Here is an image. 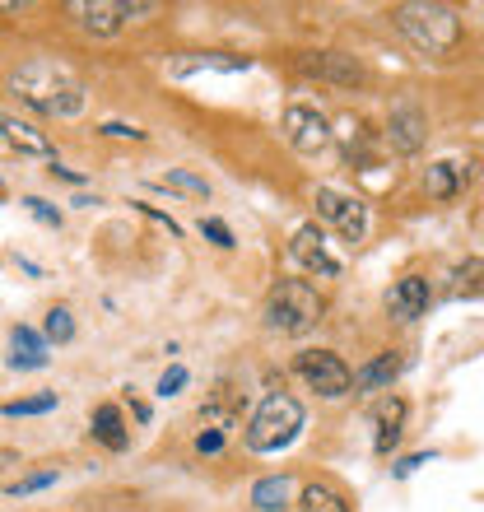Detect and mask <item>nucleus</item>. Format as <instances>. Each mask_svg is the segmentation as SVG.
Masks as SVG:
<instances>
[{
	"label": "nucleus",
	"instance_id": "19",
	"mask_svg": "<svg viewBox=\"0 0 484 512\" xmlns=\"http://www.w3.org/2000/svg\"><path fill=\"white\" fill-rule=\"evenodd\" d=\"M401 419H405V401H396V396L377 410V452H382V457H387L391 447H396V438H401Z\"/></svg>",
	"mask_w": 484,
	"mask_h": 512
},
{
	"label": "nucleus",
	"instance_id": "29",
	"mask_svg": "<svg viewBox=\"0 0 484 512\" xmlns=\"http://www.w3.org/2000/svg\"><path fill=\"white\" fill-rule=\"evenodd\" d=\"M56 480V471H42V475H28L24 485H10V499H19V494H33V489H47Z\"/></svg>",
	"mask_w": 484,
	"mask_h": 512
},
{
	"label": "nucleus",
	"instance_id": "7",
	"mask_svg": "<svg viewBox=\"0 0 484 512\" xmlns=\"http://www.w3.org/2000/svg\"><path fill=\"white\" fill-rule=\"evenodd\" d=\"M317 215L326 224H336V233L345 243H363V233H368V205L350 191H336V187H317Z\"/></svg>",
	"mask_w": 484,
	"mask_h": 512
},
{
	"label": "nucleus",
	"instance_id": "22",
	"mask_svg": "<svg viewBox=\"0 0 484 512\" xmlns=\"http://www.w3.org/2000/svg\"><path fill=\"white\" fill-rule=\"evenodd\" d=\"M452 294H484V261H466L452 270Z\"/></svg>",
	"mask_w": 484,
	"mask_h": 512
},
{
	"label": "nucleus",
	"instance_id": "26",
	"mask_svg": "<svg viewBox=\"0 0 484 512\" xmlns=\"http://www.w3.org/2000/svg\"><path fill=\"white\" fill-rule=\"evenodd\" d=\"M24 210H28L33 219H42V224H52V229H61V210H56V205H47L42 196H24Z\"/></svg>",
	"mask_w": 484,
	"mask_h": 512
},
{
	"label": "nucleus",
	"instance_id": "14",
	"mask_svg": "<svg viewBox=\"0 0 484 512\" xmlns=\"http://www.w3.org/2000/svg\"><path fill=\"white\" fill-rule=\"evenodd\" d=\"M10 368H47V340L33 326L10 331Z\"/></svg>",
	"mask_w": 484,
	"mask_h": 512
},
{
	"label": "nucleus",
	"instance_id": "17",
	"mask_svg": "<svg viewBox=\"0 0 484 512\" xmlns=\"http://www.w3.org/2000/svg\"><path fill=\"white\" fill-rule=\"evenodd\" d=\"M401 373V354H377L373 364H363L354 373V391H387Z\"/></svg>",
	"mask_w": 484,
	"mask_h": 512
},
{
	"label": "nucleus",
	"instance_id": "20",
	"mask_svg": "<svg viewBox=\"0 0 484 512\" xmlns=\"http://www.w3.org/2000/svg\"><path fill=\"white\" fill-rule=\"evenodd\" d=\"M289 489H294V480H289V475H266V480L252 489V503L261 512H280L284 503H289Z\"/></svg>",
	"mask_w": 484,
	"mask_h": 512
},
{
	"label": "nucleus",
	"instance_id": "28",
	"mask_svg": "<svg viewBox=\"0 0 484 512\" xmlns=\"http://www.w3.org/2000/svg\"><path fill=\"white\" fill-rule=\"evenodd\" d=\"M182 387H187V368H168L159 378V396H177Z\"/></svg>",
	"mask_w": 484,
	"mask_h": 512
},
{
	"label": "nucleus",
	"instance_id": "21",
	"mask_svg": "<svg viewBox=\"0 0 484 512\" xmlns=\"http://www.w3.org/2000/svg\"><path fill=\"white\" fill-rule=\"evenodd\" d=\"M303 512H350V503L340 499L331 485H303Z\"/></svg>",
	"mask_w": 484,
	"mask_h": 512
},
{
	"label": "nucleus",
	"instance_id": "6",
	"mask_svg": "<svg viewBox=\"0 0 484 512\" xmlns=\"http://www.w3.org/2000/svg\"><path fill=\"white\" fill-rule=\"evenodd\" d=\"M294 368H298V378L308 382L317 396H326V401H336V396H345V391L354 387L350 364H345L340 354H331V350H303Z\"/></svg>",
	"mask_w": 484,
	"mask_h": 512
},
{
	"label": "nucleus",
	"instance_id": "4",
	"mask_svg": "<svg viewBox=\"0 0 484 512\" xmlns=\"http://www.w3.org/2000/svg\"><path fill=\"white\" fill-rule=\"evenodd\" d=\"M298 429H303V405L289 396V391H270L266 401L256 405V415L247 419V447L252 452H280V447H289L298 438Z\"/></svg>",
	"mask_w": 484,
	"mask_h": 512
},
{
	"label": "nucleus",
	"instance_id": "15",
	"mask_svg": "<svg viewBox=\"0 0 484 512\" xmlns=\"http://www.w3.org/2000/svg\"><path fill=\"white\" fill-rule=\"evenodd\" d=\"M89 433H94V438L108 447V452H126V443H131V433H126V419H121L117 405H98L94 419H89Z\"/></svg>",
	"mask_w": 484,
	"mask_h": 512
},
{
	"label": "nucleus",
	"instance_id": "5",
	"mask_svg": "<svg viewBox=\"0 0 484 512\" xmlns=\"http://www.w3.org/2000/svg\"><path fill=\"white\" fill-rule=\"evenodd\" d=\"M159 5L154 0H75L70 14L80 19L84 33H98V38H112L126 19H140V14H154Z\"/></svg>",
	"mask_w": 484,
	"mask_h": 512
},
{
	"label": "nucleus",
	"instance_id": "18",
	"mask_svg": "<svg viewBox=\"0 0 484 512\" xmlns=\"http://www.w3.org/2000/svg\"><path fill=\"white\" fill-rule=\"evenodd\" d=\"M247 56H224V52H205V56H177L173 75H191V70H247Z\"/></svg>",
	"mask_w": 484,
	"mask_h": 512
},
{
	"label": "nucleus",
	"instance_id": "8",
	"mask_svg": "<svg viewBox=\"0 0 484 512\" xmlns=\"http://www.w3.org/2000/svg\"><path fill=\"white\" fill-rule=\"evenodd\" d=\"M289 252H294L298 266L308 270V275H317V280H336L340 270H345V266H340V256L326 247V233L317 229V224H303V229L294 233Z\"/></svg>",
	"mask_w": 484,
	"mask_h": 512
},
{
	"label": "nucleus",
	"instance_id": "16",
	"mask_svg": "<svg viewBox=\"0 0 484 512\" xmlns=\"http://www.w3.org/2000/svg\"><path fill=\"white\" fill-rule=\"evenodd\" d=\"M466 177H471V168H461V163L443 159V163H433V168H429V177H424V191H429L433 201H452Z\"/></svg>",
	"mask_w": 484,
	"mask_h": 512
},
{
	"label": "nucleus",
	"instance_id": "1",
	"mask_svg": "<svg viewBox=\"0 0 484 512\" xmlns=\"http://www.w3.org/2000/svg\"><path fill=\"white\" fill-rule=\"evenodd\" d=\"M10 94H19L42 117H75V112H84V84L56 61H24L10 75Z\"/></svg>",
	"mask_w": 484,
	"mask_h": 512
},
{
	"label": "nucleus",
	"instance_id": "27",
	"mask_svg": "<svg viewBox=\"0 0 484 512\" xmlns=\"http://www.w3.org/2000/svg\"><path fill=\"white\" fill-rule=\"evenodd\" d=\"M201 233L215 247H233V233H229V224H224V219H201Z\"/></svg>",
	"mask_w": 484,
	"mask_h": 512
},
{
	"label": "nucleus",
	"instance_id": "10",
	"mask_svg": "<svg viewBox=\"0 0 484 512\" xmlns=\"http://www.w3.org/2000/svg\"><path fill=\"white\" fill-rule=\"evenodd\" d=\"M298 66L308 70V75H317V80L345 84V89H354V84L368 80L359 61H354V56H345V52H303V56H298Z\"/></svg>",
	"mask_w": 484,
	"mask_h": 512
},
{
	"label": "nucleus",
	"instance_id": "31",
	"mask_svg": "<svg viewBox=\"0 0 484 512\" xmlns=\"http://www.w3.org/2000/svg\"><path fill=\"white\" fill-rule=\"evenodd\" d=\"M103 135H121V140L131 135V140H140L145 131H135V126H121V122H108V126H103Z\"/></svg>",
	"mask_w": 484,
	"mask_h": 512
},
{
	"label": "nucleus",
	"instance_id": "9",
	"mask_svg": "<svg viewBox=\"0 0 484 512\" xmlns=\"http://www.w3.org/2000/svg\"><path fill=\"white\" fill-rule=\"evenodd\" d=\"M284 135H289V145H294L298 154H322V149L331 145V126H326V117L317 108H308V103L284 108Z\"/></svg>",
	"mask_w": 484,
	"mask_h": 512
},
{
	"label": "nucleus",
	"instance_id": "3",
	"mask_svg": "<svg viewBox=\"0 0 484 512\" xmlns=\"http://www.w3.org/2000/svg\"><path fill=\"white\" fill-rule=\"evenodd\" d=\"M322 322V294L308 280H280L266 298V326L275 336H308Z\"/></svg>",
	"mask_w": 484,
	"mask_h": 512
},
{
	"label": "nucleus",
	"instance_id": "23",
	"mask_svg": "<svg viewBox=\"0 0 484 512\" xmlns=\"http://www.w3.org/2000/svg\"><path fill=\"white\" fill-rule=\"evenodd\" d=\"M42 331H47V340L66 345V340L75 336V322H70V312H66V308H52V312H47V326H42Z\"/></svg>",
	"mask_w": 484,
	"mask_h": 512
},
{
	"label": "nucleus",
	"instance_id": "13",
	"mask_svg": "<svg viewBox=\"0 0 484 512\" xmlns=\"http://www.w3.org/2000/svg\"><path fill=\"white\" fill-rule=\"evenodd\" d=\"M5 145L14 149V154H28V159H52L56 163V149H52V140L38 131V126H28V122H19V117H5Z\"/></svg>",
	"mask_w": 484,
	"mask_h": 512
},
{
	"label": "nucleus",
	"instance_id": "30",
	"mask_svg": "<svg viewBox=\"0 0 484 512\" xmlns=\"http://www.w3.org/2000/svg\"><path fill=\"white\" fill-rule=\"evenodd\" d=\"M196 447H201V452H219V447H224V429L201 433V438H196Z\"/></svg>",
	"mask_w": 484,
	"mask_h": 512
},
{
	"label": "nucleus",
	"instance_id": "11",
	"mask_svg": "<svg viewBox=\"0 0 484 512\" xmlns=\"http://www.w3.org/2000/svg\"><path fill=\"white\" fill-rule=\"evenodd\" d=\"M424 135H429V122H424L419 103H396V108H391L387 140L401 149V154H415V149L424 145Z\"/></svg>",
	"mask_w": 484,
	"mask_h": 512
},
{
	"label": "nucleus",
	"instance_id": "12",
	"mask_svg": "<svg viewBox=\"0 0 484 512\" xmlns=\"http://www.w3.org/2000/svg\"><path fill=\"white\" fill-rule=\"evenodd\" d=\"M387 312L396 317V322H419V317L429 312V280L405 275V280L387 294Z\"/></svg>",
	"mask_w": 484,
	"mask_h": 512
},
{
	"label": "nucleus",
	"instance_id": "25",
	"mask_svg": "<svg viewBox=\"0 0 484 512\" xmlns=\"http://www.w3.org/2000/svg\"><path fill=\"white\" fill-rule=\"evenodd\" d=\"M163 187H177V191H191V196H210V187H205L201 177H191V173H182V168H173V173L163 177Z\"/></svg>",
	"mask_w": 484,
	"mask_h": 512
},
{
	"label": "nucleus",
	"instance_id": "24",
	"mask_svg": "<svg viewBox=\"0 0 484 512\" xmlns=\"http://www.w3.org/2000/svg\"><path fill=\"white\" fill-rule=\"evenodd\" d=\"M52 405H56V391H47V396H33V401H14V405H5V419L42 415V410H52Z\"/></svg>",
	"mask_w": 484,
	"mask_h": 512
},
{
	"label": "nucleus",
	"instance_id": "2",
	"mask_svg": "<svg viewBox=\"0 0 484 512\" xmlns=\"http://www.w3.org/2000/svg\"><path fill=\"white\" fill-rule=\"evenodd\" d=\"M391 24L429 56H447L461 42V14L452 10V5H433V0L396 5V10H391Z\"/></svg>",
	"mask_w": 484,
	"mask_h": 512
}]
</instances>
